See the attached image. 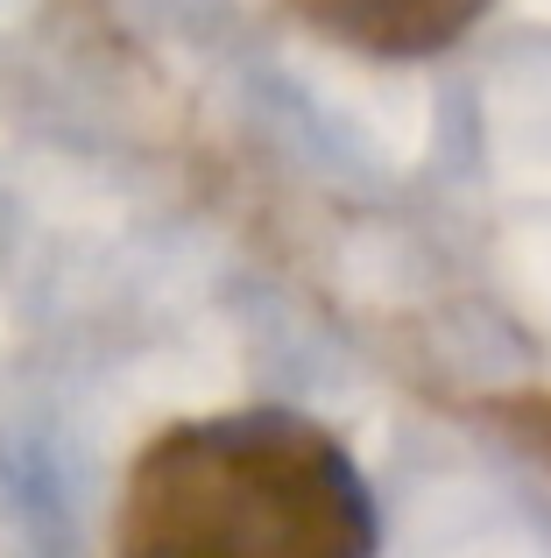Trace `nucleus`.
<instances>
[{"label":"nucleus","instance_id":"obj_2","mask_svg":"<svg viewBox=\"0 0 551 558\" xmlns=\"http://www.w3.org/2000/svg\"><path fill=\"white\" fill-rule=\"evenodd\" d=\"M283 8L360 57H439L495 0H283Z\"/></svg>","mask_w":551,"mask_h":558},{"label":"nucleus","instance_id":"obj_1","mask_svg":"<svg viewBox=\"0 0 551 558\" xmlns=\"http://www.w3.org/2000/svg\"><path fill=\"white\" fill-rule=\"evenodd\" d=\"M113 545L121 558H375V495L326 424L226 410L149 438Z\"/></svg>","mask_w":551,"mask_h":558}]
</instances>
